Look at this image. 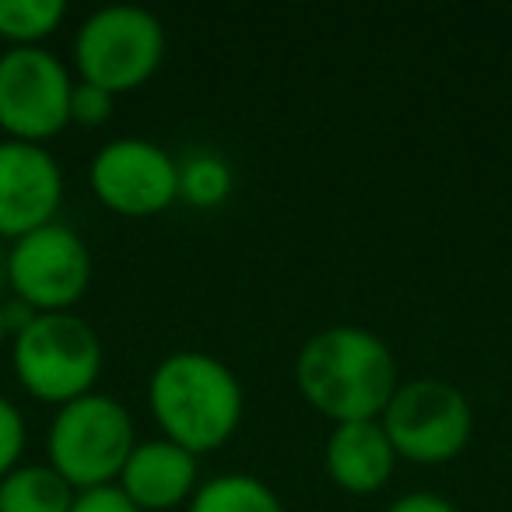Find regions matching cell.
<instances>
[{
  "mask_svg": "<svg viewBox=\"0 0 512 512\" xmlns=\"http://www.w3.org/2000/svg\"><path fill=\"white\" fill-rule=\"evenodd\" d=\"M323 470L344 495H376L393 481L397 449L379 421H344L323 442Z\"/></svg>",
  "mask_w": 512,
  "mask_h": 512,
  "instance_id": "12",
  "label": "cell"
},
{
  "mask_svg": "<svg viewBox=\"0 0 512 512\" xmlns=\"http://www.w3.org/2000/svg\"><path fill=\"white\" fill-rule=\"evenodd\" d=\"M148 411L162 439L200 460L235 439L246 414V393L218 355L186 348L165 355L151 369Z\"/></svg>",
  "mask_w": 512,
  "mask_h": 512,
  "instance_id": "2",
  "label": "cell"
},
{
  "mask_svg": "<svg viewBox=\"0 0 512 512\" xmlns=\"http://www.w3.org/2000/svg\"><path fill=\"white\" fill-rule=\"evenodd\" d=\"M397 460L418 467H442L456 460L474 439V407L467 393L449 379H400L397 393L379 414Z\"/></svg>",
  "mask_w": 512,
  "mask_h": 512,
  "instance_id": "6",
  "label": "cell"
},
{
  "mask_svg": "<svg viewBox=\"0 0 512 512\" xmlns=\"http://www.w3.org/2000/svg\"><path fill=\"white\" fill-rule=\"evenodd\" d=\"M64 204V169L46 144L0 141V239L46 228Z\"/></svg>",
  "mask_w": 512,
  "mask_h": 512,
  "instance_id": "10",
  "label": "cell"
},
{
  "mask_svg": "<svg viewBox=\"0 0 512 512\" xmlns=\"http://www.w3.org/2000/svg\"><path fill=\"white\" fill-rule=\"evenodd\" d=\"M165 25L158 15L134 4L99 8L78 25L71 43L78 81L106 88L109 95H127L144 88L165 60Z\"/></svg>",
  "mask_w": 512,
  "mask_h": 512,
  "instance_id": "5",
  "label": "cell"
},
{
  "mask_svg": "<svg viewBox=\"0 0 512 512\" xmlns=\"http://www.w3.org/2000/svg\"><path fill=\"white\" fill-rule=\"evenodd\" d=\"M134 446V414L127 404L99 390L57 407L46 428V463L74 491L116 484Z\"/></svg>",
  "mask_w": 512,
  "mask_h": 512,
  "instance_id": "4",
  "label": "cell"
},
{
  "mask_svg": "<svg viewBox=\"0 0 512 512\" xmlns=\"http://www.w3.org/2000/svg\"><path fill=\"white\" fill-rule=\"evenodd\" d=\"M71 512H141L127 495L120 491V484H102V488H85L74 495Z\"/></svg>",
  "mask_w": 512,
  "mask_h": 512,
  "instance_id": "19",
  "label": "cell"
},
{
  "mask_svg": "<svg viewBox=\"0 0 512 512\" xmlns=\"http://www.w3.org/2000/svg\"><path fill=\"white\" fill-rule=\"evenodd\" d=\"M11 369L32 400L71 404L92 393L102 376L99 330L78 313H39L11 337Z\"/></svg>",
  "mask_w": 512,
  "mask_h": 512,
  "instance_id": "3",
  "label": "cell"
},
{
  "mask_svg": "<svg viewBox=\"0 0 512 512\" xmlns=\"http://www.w3.org/2000/svg\"><path fill=\"white\" fill-rule=\"evenodd\" d=\"M74 495L50 463H22L0 481V512H71Z\"/></svg>",
  "mask_w": 512,
  "mask_h": 512,
  "instance_id": "14",
  "label": "cell"
},
{
  "mask_svg": "<svg viewBox=\"0 0 512 512\" xmlns=\"http://www.w3.org/2000/svg\"><path fill=\"white\" fill-rule=\"evenodd\" d=\"M88 186L120 218H155L179 200V162L148 137H116L95 151Z\"/></svg>",
  "mask_w": 512,
  "mask_h": 512,
  "instance_id": "9",
  "label": "cell"
},
{
  "mask_svg": "<svg viewBox=\"0 0 512 512\" xmlns=\"http://www.w3.org/2000/svg\"><path fill=\"white\" fill-rule=\"evenodd\" d=\"M186 512H288L281 495L264 477L246 470H228L200 481Z\"/></svg>",
  "mask_w": 512,
  "mask_h": 512,
  "instance_id": "13",
  "label": "cell"
},
{
  "mask_svg": "<svg viewBox=\"0 0 512 512\" xmlns=\"http://www.w3.org/2000/svg\"><path fill=\"white\" fill-rule=\"evenodd\" d=\"M116 484L141 512H172L197 495L200 460L162 435L137 439Z\"/></svg>",
  "mask_w": 512,
  "mask_h": 512,
  "instance_id": "11",
  "label": "cell"
},
{
  "mask_svg": "<svg viewBox=\"0 0 512 512\" xmlns=\"http://www.w3.org/2000/svg\"><path fill=\"white\" fill-rule=\"evenodd\" d=\"M116 106V95H109L106 88L99 85H88V81H74V92H71V123L74 127H102L109 123Z\"/></svg>",
  "mask_w": 512,
  "mask_h": 512,
  "instance_id": "18",
  "label": "cell"
},
{
  "mask_svg": "<svg viewBox=\"0 0 512 512\" xmlns=\"http://www.w3.org/2000/svg\"><path fill=\"white\" fill-rule=\"evenodd\" d=\"M397 386V355L369 327H323L306 337L295 355V390L320 418L334 425L379 421Z\"/></svg>",
  "mask_w": 512,
  "mask_h": 512,
  "instance_id": "1",
  "label": "cell"
},
{
  "mask_svg": "<svg viewBox=\"0 0 512 512\" xmlns=\"http://www.w3.org/2000/svg\"><path fill=\"white\" fill-rule=\"evenodd\" d=\"M74 74L46 46L0 53V130L4 141L46 144L71 127Z\"/></svg>",
  "mask_w": 512,
  "mask_h": 512,
  "instance_id": "7",
  "label": "cell"
},
{
  "mask_svg": "<svg viewBox=\"0 0 512 512\" xmlns=\"http://www.w3.org/2000/svg\"><path fill=\"white\" fill-rule=\"evenodd\" d=\"M25 446H29V425L15 400L0 397V481L15 467H22Z\"/></svg>",
  "mask_w": 512,
  "mask_h": 512,
  "instance_id": "17",
  "label": "cell"
},
{
  "mask_svg": "<svg viewBox=\"0 0 512 512\" xmlns=\"http://www.w3.org/2000/svg\"><path fill=\"white\" fill-rule=\"evenodd\" d=\"M11 330H8V299H0V344L8 341Z\"/></svg>",
  "mask_w": 512,
  "mask_h": 512,
  "instance_id": "21",
  "label": "cell"
},
{
  "mask_svg": "<svg viewBox=\"0 0 512 512\" xmlns=\"http://www.w3.org/2000/svg\"><path fill=\"white\" fill-rule=\"evenodd\" d=\"M386 512H460V505L439 491H404L386 505Z\"/></svg>",
  "mask_w": 512,
  "mask_h": 512,
  "instance_id": "20",
  "label": "cell"
},
{
  "mask_svg": "<svg viewBox=\"0 0 512 512\" xmlns=\"http://www.w3.org/2000/svg\"><path fill=\"white\" fill-rule=\"evenodd\" d=\"M235 190V172L214 151H193L179 162V200L197 211H214Z\"/></svg>",
  "mask_w": 512,
  "mask_h": 512,
  "instance_id": "16",
  "label": "cell"
},
{
  "mask_svg": "<svg viewBox=\"0 0 512 512\" xmlns=\"http://www.w3.org/2000/svg\"><path fill=\"white\" fill-rule=\"evenodd\" d=\"M64 0H0V39L8 50L43 46L64 25Z\"/></svg>",
  "mask_w": 512,
  "mask_h": 512,
  "instance_id": "15",
  "label": "cell"
},
{
  "mask_svg": "<svg viewBox=\"0 0 512 512\" xmlns=\"http://www.w3.org/2000/svg\"><path fill=\"white\" fill-rule=\"evenodd\" d=\"M11 299H22L36 313H74L92 288V249L71 225L36 228L11 242L4 256Z\"/></svg>",
  "mask_w": 512,
  "mask_h": 512,
  "instance_id": "8",
  "label": "cell"
}]
</instances>
